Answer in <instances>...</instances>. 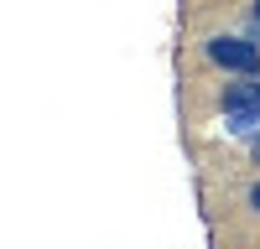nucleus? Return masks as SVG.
I'll list each match as a JSON object with an SVG mask.
<instances>
[{
  "mask_svg": "<svg viewBox=\"0 0 260 249\" xmlns=\"http://www.w3.org/2000/svg\"><path fill=\"white\" fill-rule=\"evenodd\" d=\"M187 78H245L260 73V36L234 21H208L182 42Z\"/></svg>",
  "mask_w": 260,
  "mask_h": 249,
  "instance_id": "1",
  "label": "nucleus"
},
{
  "mask_svg": "<svg viewBox=\"0 0 260 249\" xmlns=\"http://www.w3.org/2000/svg\"><path fill=\"white\" fill-rule=\"evenodd\" d=\"M203 208H208L213 234L260 223V172H224L219 187L203 182Z\"/></svg>",
  "mask_w": 260,
  "mask_h": 249,
  "instance_id": "2",
  "label": "nucleus"
},
{
  "mask_svg": "<svg viewBox=\"0 0 260 249\" xmlns=\"http://www.w3.org/2000/svg\"><path fill=\"white\" fill-rule=\"evenodd\" d=\"M203 166H219V172H260V135H250L240 145H224L219 161H203Z\"/></svg>",
  "mask_w": 260,
  "mask_h": 249,
  "instance_id": "3",
  "label": "nucleus"
},
{
  "mask_svg": "<svg viewBox=\"0 0 260 249\" xmlns=\"http://www.w3.org/2000/svg\"><path fill=\"white\" fill-rule=\"evenodd\" d=\"M229 11H234V26L260 36V0H229Z\"/></svg>",
  "mask_w": 260,
  "mask_h": 249,
  "instance_id": "4",
  "label": "nucleus"
}]
</instances>
